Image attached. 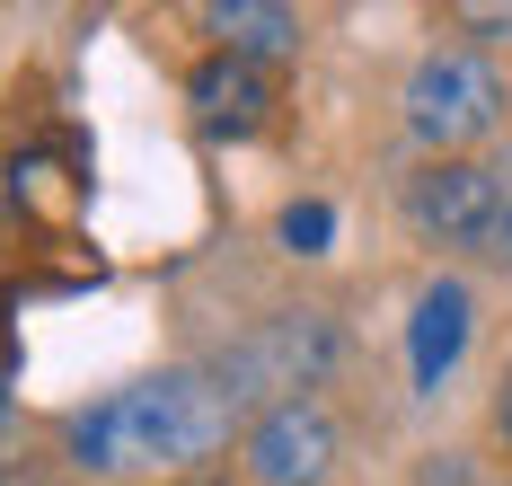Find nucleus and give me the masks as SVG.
I'll return each instance as SVG.
<instances>
[{
    "instance_id": "obj_1",
    "label": "nucleus",
    "mask_w": 512,
    "mask_h": 486,
    "mask_svg": "<svg viewBox=\"0 0 512 486\" xmlns=\"http://www.w3.org/2000/svg\"><path fill=\"white\" fill-rule=\"evenodd\" d=\"M230 416L239 398L221 389V372H151L133 389H106L98 407H80L62 425V451L98 478H124V469H195L230 442Z\"/></svg>"
},
{
    "instance_id": "obj_2",
    "label": "nucleus",
    "mask_w": 512,
    "mask_h": 486,
    "mask_svg": "<svg viewBox=\"0 0 512 486\" xmlns=\"http://www.w3.org/2000/svg\"><path fill=\"white\" fill-rule=\"evenodd\" d=\"M504 115V80L495 62L468 54V45H442L407 71V133L433 151V160H460L468 142H486Z\"/></svg>"
},
{
    "instance_id": "obj_3",
    "label": "nucleus",
    "mask_w": 512,
    "mask_h": 486,
    "mask_svg": "<svg viewBox=\"0 0 512 486\" xmlns=\"http://www.w3.org/2000/svg\"><path fill=\"white\" fill-rule=\"evenodd\" d=\"M327 363H336V327L318 319V310H274V319H256L221 354V389L265 416V407H292L301 389H318Z\"/></svg>"
},
{
    "instance_id": "obj_4",
    "label": "nucleus",
    "mask_w": 512,
    "mask_h": 486,
    "mask_svg": "<svg viewBox=\"0 0 512 486\" xmlns=\"http://www.w3.org/2000/svg\"><path fill=\"white\" fill-rule=\"evenodd\" d=\"M336 416L318 398H292V407H265L248 425V486H327L336 478Z\"/></svg>"
},
{
    "instance_id": "obj_5",
    "label": "nucleus",
    "mask_w": 512,
    "mask_h": 486,
    "mask_svg": "<svg viewBox=\"0 0 512 486\" xmlns=\"http://www.w3.org/2000/svg\"><path fill=\"white\" fill-rule=\"evenodd\" d=\"M407 221L442 248H477L486 257V230H495V168L477 160H433L407 186Z\"/></svg>"
},
{
    "instance_id": "obj_6",
    "label": "nucleus",
    "mask_w": 512,
    "mask_h": 486,
    "mask_svg": "<svg viewBox=\"0 0 512 486\" xmlns=\"http://www.w3.org/2000/svg\"><path fill=\"white\" fill-rule=\"evenodd\" d=\"M460 354H468V283H424V301H415V319H407L415 389H442Z\"/></svg>"
},
{
    "instance_id": "obj_7",
    "label": "nucleus",
    "mask_w": 512,
    "mask_h": 486,
    "mask_svg": "<svg viewBox=\"0 0 512 486\" xmlns=\"http://www.w3.org/2000/svg\"><path fill=\"white\" fill-rule=\"evenodd\" d=\"M186 98H195V115H204V133H256L265 124V107H274V89H265V71L239 54H212L195 80H186Z\"/></svg>"
},
{
    "instance_id": "obj_8",
    "label": "nucleus",
    "mask_w": 512,
    "mask_h": 486,
    "mask_svg": "<svg viewBox=\"0 0 512 486\" xmlns=\"http://www.w3.org/2000/svg\"><path fill=\"white\" fill-rule=\"evenodd\" d=\"M204 27L221 36V54H239V62H283L301 45V9H283V0H212Z\"/></svg>"
},
{
    "instance_id": "obj_9",
    "label": "nucleus",
    "mask_w": 512,
    "mask_h": 486,
    "mask_svg": "<svg viewBox=\"0 0 512 486\" xmlns=\"http://www.w3.org/2000/svg\"><path fill=\"white\" fill-rule=\"evenodd\" d=\"M327 239H336V213H327V204H292V213H283V248H292V257H318Z\"/></svg>"
},
{
    "instance_id": "obj_10",
    "label": "nucleus",
    "mask_w": 512,
    "mask_h": 486,
    "mask_svg": "<svg viewBox=\"0 0 512 486\" xmlns=\"http://www.w3.org/2000/svg\"><path fill=\"white\" fill-rule=\"evenodd\" d=\"M486 257H512V160L495 168V230H486Z\"/></svg>"
},
{
    "instance_id": "obj_11",
    "label": "nucleus",
    "mask_w": 512,
    "mask_h": 486,
    "mask_svg": "<svg viewBox=\"0 0 512 486\" xmlns=\"http://www.w3.org/2000/svg\"><path fill=\"white\" fill-rule=\"evenodd\" d=\"M424 486H468V460H460V451H442V460L424 469Z\"/></svg>"
},
{
    "instance_id": "obj_12",
    "label": "nucleus",
    "mask_w": 512,
    "mask_h": 486,
    "mask_svg": "<svg viewBox=\"0 0 512 486\" xmlns=\"http://www.w3.org/2000/svg\"><path fill=\"white\" fill-rule=\"evenodd\" d=\"M495 425H504V442H512V372H504V398H495Z\"/></svg>"
},
{
    "instance_id": "obj_13",
    "label": "nucleus",
    "mask_w": 512,
    "mask_h": 486,
    "mask_svg": "<svg viewBox=\"0 0 512 486\" xmlns=\"http://www.w3.org/2000/svg\"><path fill=\"white\" fill-rule=\"evenodd\" d=\"M0 389H9V380H0Z\"/></svg>"
}]
</instances>
